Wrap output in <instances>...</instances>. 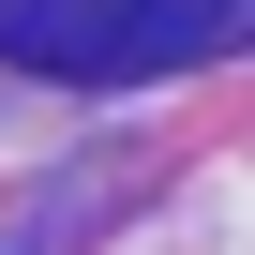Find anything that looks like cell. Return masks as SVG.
Wrapping results in <instances>:
<instances>
[{
    "instance_id": "6da1fadb",
    "label": "cell",
    "mask_w": 255,
    "mask_h": 255,
    "mask_svg": "<svg viewBox=\"0 0 255 255\" xmlns=\"http://www.w3.org/2000/svg\"><path fill=\"white\" fill-rule=\"evenodd\" d=\"M255 0H0V60L60 75V90H120V75H180L210 60Z\"/></svg>"
}]
</instances>
